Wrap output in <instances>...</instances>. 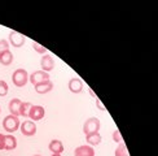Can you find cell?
Instances as JSON below:
<instances>
[{
	"instance_id": "1",
	"label": "cell",
	"mask_w": 158,
	"mask_h": 156,
	"mask_svg": "<svg viewBox=\"0 0 158 156\" xmlns=\"http://www.w3.org/2000/svg\"><path fill=\"white\" fill-rule=\"evenodd\" d=\"M12 82L17 87L26 86V83L29 82V73L22 68L16 69L15 72H13V74H12Z\"/></svg>"
},
{
	"instance_id": "2",
	"label": "cell",
	"mask_w": 158,
	"mask_h": 156,
	"mask_svg": "<svg viewBox=\"0 0 158 156\" xmlns=\"http://www.w3.org/2000/svg\"><path fill=\"white\" fill-rule=\"evenodd\" d=\"M19 125H21V124H19L18 117H16V116H12V115L5 116L3 120V128L5 132H8L9 134L17 132L19 129Z\"/></svg>"
},
{
	"instance_id": "3",
	"label": "cell",
	"mask_w": 158,
	"mask_h": 156,
	"mask_svg": "<svg viewBox=\"0 0 158 156\" xmlns=\"http://www.w3.org/2000/svg\"><path fill=\"white\" fill-rule=\"evenodd\" d=\"M100 120L96 119V117H89V119L85 120L84 125H83V132L85 135L88 134H94V133H98V130H100Z\"/></svg>"
},
{
	"instance_id": "4",
	"label": "cell",
	"mask_w": 158,
	"mask_h": 156,
	"mask_svg": "<svg viewBox=\"0 0 158 156\" xmlns=\"http://www.w3.org/2000/svg\"><path fill=\"white\" fill-rule=\"evenodd\" d=\"M29 81L34 84V86H36V84H39V83L49 81V73H47V72H43V70H36L31 76H29Z\"/></svg>"
},
{
	"instance_id": "5",
	"label": "cell",
	"mask_w": 158,
	"mask_h": 156,
	"mask_svg": "<svg viewBox=\"0 0 158 156\" xmlns=\"http://www.w3.org/2000/svg\"><path fill=\"white\" fill-rule=\"evenodd\" d=\"M19 130H21V133L25 136H32V135H35V133H36V125H35L34 121L26 120V121H23L21 124V125H19Z\"/></svg>"
},
{
	"instance_id": "6",
	"label": "cell",
	"mask_w": 158,
	"mask_h": 156,
	"mask_svg": "<svg viewBox=\"0 0 158 156\" xmlns=\"http://www.w3.org/2000/svg\"><path fill=\"white\" fill-rule=\"evenodd\" d=\"M25 37L21 34V32H18V31H15V30H12L9 32V43L13 46V47H16V48H19V47H22V46L25 44Z\"/></svg>"
},
{
	"instance_id": "7",
	"label": "cell",
	"mask_w": 158,
	"mask_h": 156,
	"mask_svg": "<svg viewBox=\"0 0 158 156\" xmlns=\"http://www.w3.org/2000/svg\"><path fill=\"white\" fill-rule=\"evenodd\" d=\"M44 116H45L44 107H42V106H31L30 112H29V117H30L31 121H34V122L39 121V120H42Z\"/></svg>"
},
{
	"instance_id": "8",
	"label": "cell",
	"mask_w": 158,
	"mask_h": 156,
	"mask_svg": "<svg viewBox=\"0 0 158 156\" xmlns=\"http://www.w3.org/2000/svg\"><path fill=\"white\" fill-rule=\"evenodd\" d=\"M40 67H42V70L43 72H47V73H49V72L55 68V60L53 57H52L51 55H43V57L40 58Z\"/></svg>"
},
{
	"instance_id": "9",
	"label": "cell",
	"mask_w": 158,
	"mask_h": 156,
	"mask_svg": "<svg viewBox=\"0 0 158 156\" xmlns=\"http://www.w3.org/2000/svg\"><path fill=\"white\" fill-rule=\"evenodd\" d=\"M83 81L81 78H71L68 83V87L73 94H81L83 91Z\"/></svg>"
},
{
	"instance_id": "10",
	"label": "cell",
	"mask_w": 158,
	"mask_h": 156,
	"mask_svg": "<svg viewBox=\"0 0 158 156\" xmlns=\"http://www.w3.org/2000/svg\"><path fill=\"white\" fill-rule=\"evenodd\" d=\"M74 156H95V150L92 146L82 145L74 150Z\"/></svg>"
},
{
	"instance_id": "11",
	"label": "cell",
	"mask_w": 158,
	"mask_h": 156,
	"mask_svg": "<svg viewBox=\"0 0 158 156\" xmlns=\"http://www.w3.org/2000/svg\"><path fill=\"white\" fill-rule=\"evenodd\" d=\"M21 103H22V100L18 99V98H15V99H12L9 102L8 108H9V112L12 116L19 117V107H21Z\"/></svg>"
},
{
	"instance_id": "12",
	"label": "cell",
	"mask_w": 158,
	"mask_h": 156,
	"mask_svg": "<svg viewBox=\"0 0 158 156\" xmlns=\"http://www.w3.org/2000/svg\"><path fill=\"white\" fill-rule=\"evenodd\" d=\"M48 148H49V151L52 154L61 155L64 152V145H62V142L58 141V139H52L49 142V145H48Z\"/></svg>"
},
{
	"instance_id": "13",
	"label": "cell",
	"mask_w": 158,
	"mask_h": 156,
	"mask_svg": "<svg viewBox=\"0 0 158 156\" xmlns=\"http://www.w3.org/2000/svg\"><path fill=\"white\" fill-rule=\"evenodd\" d=\"M34 87H35V91L38 94H47V93H49V91H52V89H53V82L49 80V81H45L43 83H39Z\"/></svg>"
},
{
	"instance_id": "14",
	"label": "cell",
	"mask_w": 158,
	"mask_h": 156,
	"mask_svg": "<svg viewBox=\"0 0 158 156\" xmlns=\"http://www.w3.org/2000/svg\"><path fill=\"white\" fill-rule=\"evenodd\" d=\"M17 147V139L16 136H13L12 134L5 135V141H4V150L5 151H12Z\"/></svg>"
},
{
	"instance_id": "15",
	"label": "cell",
	"mask_w": 158,
	"mask_h": 156,
	"mask_svg": "<svg viewBox=\"0 0 158 156\" xmlns=\"http://www.w3.org/2000/svg\"><path fill=\"white\" fill-rule=\"evenodd\" d=\"M85 141H87L88 146H97V145H100V143H101L102 136H101L100 133L88 134V135H85Z\"/></svg>"
},
{
	"instance_id": "16",
	"label": "cell",
	"mask_w": 158,
	"mask_h": 156,
	"mask_svg": "<svg viewBox=\"0 0 158 156\" xmlns=\"http://www.w3.org/2000/svg\"><path fill=\"white\" fill-rule=\"evenodd\" d=\"M13 63V54L10 52V50L3 52L2 55H0V64L4 65V67H8Z\"/></svg>"
},
{
	"instance_id": "17",
	"label": "cell",
	"mask_w": 158,
	"mask_h": 156,
	"mask_svg": "<svg viewBox=\"0 0 158 156\" xmlns=\"http://www.w3.org/2000/svg\"><path fill=\"white\" fill-rule=\"evenodd\" d=\"M31 106H32V104L30 102H22L21 103V107H19V116L29 117V112H30Z\"/></svg>"
},
{
	"instance_id": "18",
	"label": "cell",
	"mask_w": 158,
	"mask_h": 156,
	"mask_svg": "<svg viewBox=\"0 0 158 156\" xmlns=\"http://www.w3.org/2000/svg\"><path fill=\"white\" fill-rule=\"evenodd\" d=\"M114 156H130V154L127 151V147L123 142L118 143V146L115 148V152H114Z\"/></svg>"
},
{
	"instance_id": "19",
	"label": "cell",
	"mask_w": 158,
	"mask_h": 156,
	"mask_svg": "<svg viewBox=\"0 0 158 156\" xmlns=\"http://www.w3.org/2000/svg\"><path fill=\"white\" fill-rule=\"evenodd\" d=\"M8 83H6L5 81L3 80H0V96H5L6 94H8Z\"/></svg>"
},
{
	"instance_id": "20",
	"label": "cell",
	"mask_w": 158,
	"mask_h": 156,
	"mask_svg": "<svg viewBox=\"0 0 158 156\" xmlns=\"http://www.w3.org/2000/svg\"><path fill=\"white\" fill-rule=\"evenodd\" d=\"M32 48H34L38 54H40V55H44L45 52H47V48L45 47H43L42 44H39V43H36V42H32Z\"/></svg>"
},
{
	"instance_id": "21",
	"label": "cell",
	"mask_w": 158,
	"mask_h": 156,
	"mask_svg": "<svg viewBox=\"0 0 158 156\" xmlns=\"http://www.w3.org/2000/svg\"><path fill=\"white\" fill-rule=\"evenodd\" d=\"M8 50H9V42L5 41V39H0V55Z\"/></svg>"
},
{
	"instance_id": "22",
	"label": "cell",
	"mask_w": 158,
	"mask_h": 156,
	"mask_svg": "<svg viewBox=\"0 0 158 156\" xmlns=\"http://www.w3.org/2000/svg\"><path fill=\"white\" fill-rule=\"evenodd\" d=\"M113 141L115 143H122L123 142V138H122V134L119 130H114L113 132Z\"/></svg>"
},
{
	"instance_id": "23",
	"label": "cell",
	"mask_w": 158,
	"mask_h": 156,
	"mask_svg": "<svg viewBox=\"0 0 158 156\" xmlns=\"http://www.w3.org/2000/svg\"><path fill=\"white\" fill-rule=\"evenodd\" d=\"M96 107L100 109V110H106V108H105V106L102 104V102L98 99V98H96Z\"/></svg>"
},
{
	"instance_id": "24",
	"label": "cell",
	"mask_w": 158,
	"mask_h": 156,
	"mask_svg": "<svg viewBox=\"0 0 158 156\" xmlns=\"http://www.w3.org/2000/svg\"><path fill=\"white\" fill-rule=\"evenodd\" d=\"M4 141H5V135L0 133V151L4 150Z\"/></svg>"
},
{
	"instance_id": "25",
	"label": "cell",
	"mask_w": 158,
	"mask_h": 156,
	"mask_svg": "<svg viewBox=\"0 0 158 156\" xmlns=\"http://www.w3.org/2000/svg\"><path fill=\"white\" fill-rule=\"evenodd\" d=\"M88 91H89V94H91V96H94V98H95V99H96V95H95V93H94V91H92L91 89H88Z\"/></svg>"
},
{
	"instance_id": "26",
	"label": "cell",
	"mask_w": 158,
	"mask_h": 156,
	"mask_svg": "<svg viewBox=\"0 0 158 156\" xmlns=\"http://www.w3.org/2000/svg\"><path fill=\"white\" fill-rule=\"evenodd\" d=\"M52 156H61V155H58V154H52Z\"/></svg>"
},
{
	"instance_id": "27",
	"label": "cell",
	"mask_w": 158,
	"mask_h": 156,
	"mask_svg": "<svg viewBox=\"0 0 158 156\" xmlns=\"http://www.w3.org/2000/svg\"><path fill=\"white\" fill-rule=\"evenodd\" d=\"M34 156H43V155H34Z\"/></svg>"
},
{
	"instance_id": "28",
	"label": "cell",
	"mask_w": 158,
	"mask_h": 156,
	"mask_svg": "<svg viewBox=\"0 0 158 156\" xmlns=\"http://www.w3.org/2000/svg\"><path fill=\"white\" fill-rule=\"evenodd\" d=\"M0 112H2V108H0Z\"/></svg>"
}]
</instances>
